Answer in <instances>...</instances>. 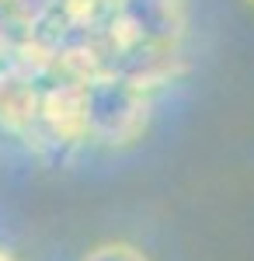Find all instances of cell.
I'll use <instances>...</instances> for the list:
<instances>
[{"mask_svg":"<svg viewBox=\"0 0 254 261\" xmlns=\"http://www.w3.org/2000/svg\"><path fill=\"white\" fill-rule=\"evenodd\" d=\"M45 87L32 66H4L0 70V129H7L11 136L32 140L45 133L42 129V112H45Z\"/></svg>","mask_w":254,"mask_h":261,"instance_id":"cell-3","label":"cell"},{"mask_svg":"<svg viewBox=\"0 0 254 261\" xmlns=\"http://www.w3.org/2000/svg\"><path fill=\"white\" fill-rule=\"evenodd\" d=\"M247 4H251V7H254V0H247Z\"/></svg>","mask_w":254,"mask_h":261,"instance_id":"cell-7","label":"cell"},{"mask_svg":"<svg viewBox=\"0 0 254 261\" xmlns=\"http://www.w3.org/2000/svg\"><path fill=\"white\" fill-rule=\"evenodd\" d=\"M0 261H18V258H14V254H11L7 247H0Z\"/></svg>","mask_w":254,"mask_h":261,"instance_id":"cell-6","label":"cell"},{"mask_svg":"<svg viewBox=\"0 0 254 261\" xmlns=\"http://www.w3.org/2000/svg\"><path fill=\"white\" fill-rule=\"evenodd\" d=\"M150 87L112 70H80V129L84 140L122 150L150 129Z\"/></svg>","mask_w":254,"mask_h":261,"instance_id":"cell-1","label":"cell"},{"mask_svg":"<svg viewBox=\"0 0 254 261\" xmlns=\"http://www.w3.org/2000/svg\"><path fill=\"white\" fill-rule=\"evenodd\" d=\"M70 4H77V7H115L118 0H70Z\"/></svg>","mask_w":254,"mask_h":261,"instance_id":"cell-5","label":"cell"},{"mask_svg":"<svg viewBox=\"0 0 254 261\" xmlns=\"http://www.w3.org/2000/svg\"><path fill=\"white\" fill-rule=\"evenodd\" d=\"M188 32L185 0H118L112 39L146 49H177Z\"/></svg>","mask_w":254,"mask_h":261,"instance_id":"cell-2","label":"cell"},{"mask_svg":"<svg viewBox=\"0 0 254 261\" xmlns=\"http://www.w3.org/2000/svg\"><path fill=\"white\" fill-rule=\"evenodd\" d=\"M80 261H150V254L129 241H101Z\"/></svg>","mask_w":254,"mask_h":261,"instance_id":"cell-4","label":"cell"}]
</instances>
